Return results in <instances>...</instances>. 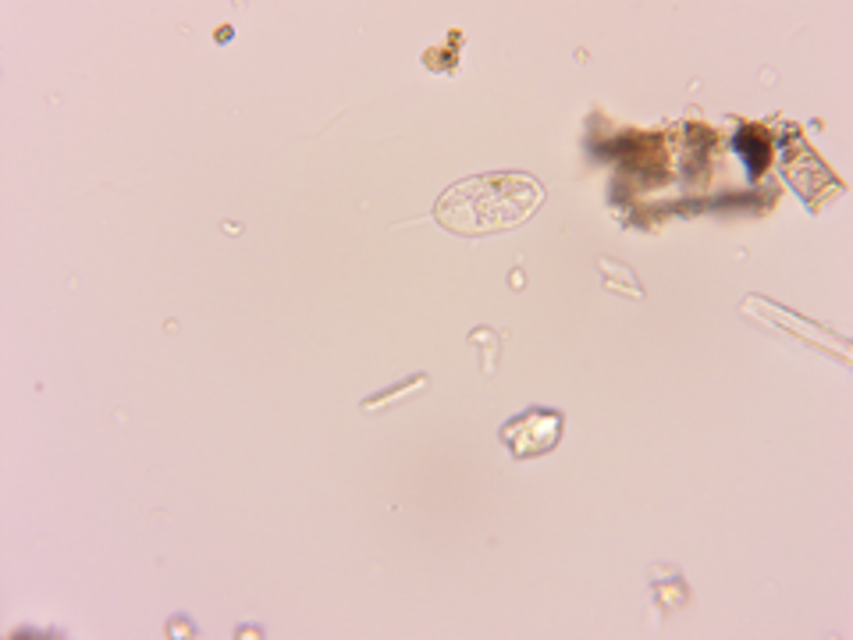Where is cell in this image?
Returning a JSON list of instances; mask_svg holds the SVG:
<instances>
[{
	"mask_svg": "<svg viewBox=\"0 0 853 640\" xmlns=\"http://www.w3.org/2000/svg\"><path fill=\"white\" fill-rule=\"evenodd\" d=\"M545 203V189L526 171H488L448 185L434 203V221L452 235L480 238L526 224Z\"/></svg>",
	"mask_w": 853,
	"mask_h": 640,
	"instance_id": "cell-1",
	"label": "cell"
},
{
	"mask_svg": "<svg viewBox=\"0 0 853 640\" xmlns=\"http://www.w3.org/2000/svg\"><path fill=\"white\" fill-rule=\"evenodd\" d=\"M565 431V417L559 409H548V406H530L523 409L519 417H512L509 423H502V445L512 452V459H540L548 455L554 445L562 441Z\"/></svg>",
	"mask_w": 853,
	"mask_h": 640,
	"instance_id": "cell-2",
	"label": "cell"
},
{
	"mask_svg": "<svg viewBox=\"0 0 853 640\" xmlns=\"http://www.w3.org/2000/svg\"><path fill=\"white\" fill-rule=\"evenodd\" d=\"M426 388H431V381H426V374L402 377L398 384H388V388H384V392L363 398V403H360V412H366V417H381V412H388V409H395V406L412 403V398L423 395Z\"/></svg>",
	"mask_w": 853,
	"mask_h": 640,
	"instance_id": "cell-3",
	"label": "cell"
},
{
	"mask_svg": "<svg viewBox=\"0 0 853 640\" xmlns=\"http://www.w3.org/2000/svg\"><path fill=\"white\" fill-rule=\"evenodd\" d=\"M597 275H601L605 292L626 295V299H633V303H644V289H640L636 275L626 264L611 260V256H601V260H597Z\"/></svg>",
	"mask_w": 853,
	"mask_h": 640,
	"instance_id": "cell-4",
	"label": "cell"
},
{
	"mask_svg": "<svg viewBox=\"0 0 853 640\" xmlns=\"http://www.w3.org/2000/svg\"><path fill=\"white\" fill-rule=\"evenodd\" d=\"M469 346L480 356V374L494 377L498 360H502V338H498V331H491V327H474L469 331Z\"/></svg>",
	"mask_w": 853,
	"mask_h": 640,
	"instance_id": "cell-5",
	"label": "cell"
}]
</instances>
